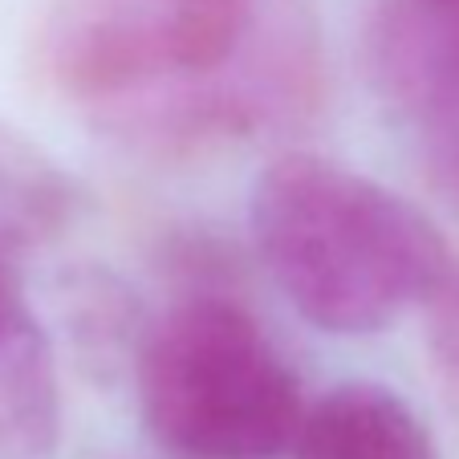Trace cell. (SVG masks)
I'll return each instance as SVG.
<instances>
[{"mask_svg": "<svg viewBox=\"0 0 459 459\" xmlns=\"http://www.w3.org/2000/svg\"><path fill=\"white\" fill-rule=\"evenodd\" d=\"M248 224L273 285L333 338H366L423 305L451 264L439 224L346 163L289 151L252 183Z\"/></svg>", "mask_w": 459, "mask_h": 459, "instance_id": "6da1fadb", "label": "cell"}, {"mask_svg": "<svg viewBox=\"0 0 459 459\" xmlns=\"http://www.w3.org/2000/svg\"><path fill=\"white\" fill-rule=\"evenodd\" d=\"M139 415L171 459H281L301 427V378L232 293H183L151 325Z\"/></svg>", "mask_w": 459, "mask_h": 459, "instance_id": "7a4b0ae2", "label": "cell"}, {"mask_svg": "<svg viewBox=\"0 0 459 459\" xmlns=\"http://www.w3.org/2000/svg\"><path fill=\"white\" fill-rule=\"evenodd\" d=\"M289 459H443V451L399 390L354 378L305 407Z\"/></svg>", "mask_w": 459, "mask_h": 459, "instance_id": "3957f363", "label": "cell"}, {"mask_svg": "<svg viewBox=\"0 0 459 459\" xmlns=\"http://www.w3.org/2000/svg\"><path fill=\"white\" fill-rule=\"evenodd\" d=\"M61 321L74 366L94 386L134 378L155 325L139 293L106 264H82L61 281Z\"/></svg>", "mask_w": 459, "mask_h": 459, "instance_id": "277c9868", "label": "cell"}, {"mask_svg": "<svg viewBox=\"0 0 459 459\" xmlns=\"http://www.w3.org/2000/svg\"><path fill=\"white\" fill-rule=\"evenodd\" d=\"M61 435L53 346L29 313L0 333V459H45Z\"/></svg>", "mask_w": 459, "mask_h": 459, "instance_id": "5b68a950", "label": "cell"}, {"mask_svg": "<svg viewBox=\"0 0 459 459\" xmlns=\"http://www.w3.org/2000/svg\"><path fill=\"white\" fill-rule=\"evenodd\" d=\"M423 333L431 362L459 386V260L451 256L447 273L423 301Z\"/></svg>", "mask_w": 459, "mask_h": 459, "instance_id": "8992f818", "label": "cell"}, {"mask_svg": "<svg viewBox=\"0 0 459 459\" xmlns=\"http://www.w3.org/2000/svg\"><path fill=\"white\" fill-rule=\"evenodd\" d=\"M29 317V305H25V289H21L17 277V264L9 260V244L0 240V333L13 330L17 321Z\"/></svg>", "mask_w": 459, "mask_h": 459, "instance_id": "52a82bcc", "label": "cell"}, {"mask_svg": "<svg viewBox=\"0 0 459 459\" xmlns=\"http://www.w3.org/2000/svg\"><path fill=\"white\" fill-rule=\"evenodd\" d=\"M427 4H459V0H427Z\"/></svg>", "mask_w": 459, "mask_h": 459, "instance_id": "ba28073f", "label": "cell"}, {"mask_svg": "<svg viewBox=\"0 0 459 459\" xmlns=\"http://www.w3.org/2000/svg\"><path fill=\"white\" fill-rule=\"evenodd\" d=\"M4 244H9V240H4Z\"/></svg>", "mask_w": 459, "mask_h": 459, "instance_id": "9c48e42d", "label": "cell"}]
</instances>
